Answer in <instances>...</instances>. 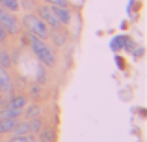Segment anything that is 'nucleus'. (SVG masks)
Listing matches in <instances>:
<instances>
[{"mask_svg": "<svg viewBox=\"0 0 147 142\" xmlns=\"http://www.w3.org/2000/svg\"><path fill=\"white\" fill-rule=\"evenodd\" d=\"M26 43H28L32 54L39 60V64H43L45 67H56L58 64V56H56V51H54L52 45H49L45 39H39L37 36H34L32 32H26Z\"/></svg>", "mask_w": 147, "mask_h": 142, "instance_id": "1", "label": "nucleus"}, {"mask_svg": "<svg viewBox=\"0 0 147 142\" xmlns=\"http://www.w3.org/2000/svg\"><path fill=\"white\" fill-rule=\"evenodd\" d=\"M21 21V26L26 30V32H32L34 36H37L39 39H49V34H50V28L47 24H45L43 21H41L39 17H37L36 13H26L22 19H19Z\"/></svg>", "mask_w": 147, "mask_h": 142, "instance_id": "2", "label": "nucleus"}, {"mask_svg": "<svg viewBox=\"0 0 147 142\" xmlns=\"http://www.w3.org/2000/svg\"><path fill=\"white\" fill-rule=\"evenodd\" d=\"M0 26H2L9 36H19L21 30H22L21 21L15 17V13L6 11V10H2V7H0Z\"/></svg>", "mask_w": 147, "mask_h": 142, "instance_id": "3", "label": "nucleus"}, {"mask_svg": "<svg viewBox=\"0 0 147 142\" xmlns=\"http://www.w3.org/2000/svg\"><path fill=\"white\" fill-rule=\"evenodd\" d=\"M36 15L45 22V24L49 26L50 30H58V28H61V22L58 21V17L54 15V11H52V7H50V4H47V6H45L43 2L37 4V6H36Z\"/></svg>", "mask_w": 147, "mask_h": 142, "instance_id": "4", "label": "nucleus"}, {"mask_svg": "<svg viewBox=\"0 0 147 142\" xmlns=\"http://www.w3.org/2000/svg\"><path fill=\"white\" fill-rule=\"evenodd\" d=\"M54 11V15L58 17V21L61 22V26H69L73 22V13L69 7H63V6H50Z\"/></svg>", "mask_w": 147, "mask_h": 142, "instance_id": "5", "label": "nucleus"}, {"mask_svg": "<svg viewBox=\"0 0 147 142\" xmlns=\"http://www.w3.org/2000/svg\"><path fill=\"white\" fill-rule=\"evenodd\" d=\"M43 114V105L41 103H30L22 109V114L21 116H24V120H32V118H37Z\"/></svg>", "mask_w": 147, "mask_h": 142, "instance_id": "6", "label": "nucleus"}, {"mask_svg": "<svg viewBox=\"0 0 147 142\" xmlns=\"http://www.w3.org/2000/svg\"><path fill=\"white\" fill-rule=\"evenodd\" d=\"M69 34L67 32H61V28H58V30H50V34H49V39L50 43L54 45V47H65V43H67V39H69Z\"/></svg>", "mask_w": 147, "mask_h": 142, "instance_id": "7", "label": "nucleus"}, {"mask_svg": "<svg viewBox=\"0 0 147 142\" xmlns=\"http://www.w3.org/2000/svg\"><path fill=\"white\" fill-rule=\"evenodd\" d=\"M13 88V79L9 75V69L0 67V94H9Z\"/></svg>", "mask_w": 147, "mask_h": 142, "instance_id": "8", "label": "nucleus"}, {"mask_svg": "<svg viewBox=\"0 0 147 142\" xmlns=\"http://www.w3.org/2000/svg\"><path fill=\"white\" fill-rule=\"evenodd\" d=\"M36 139H37V142H54L56 140V131H54V127H50V125H43V127L37 131Z\"/></svg>", "mask_w": 147, "mask_h": 142, "instance_id": "9", "label": "nucleus"}, {"mask_svg": "<svg viewBox=\"0 0 147 142\" xmlns=\"http://www.w3.org/2000/svg\"><path fill=\"white\" fill-rule=\"evenodd\" d=\"M19 118H0V135H11Z\"/></svg>", "mask_w": 147, "mask_h": 142, "instance_id": "10", "label": "nucleus"}, {"mask_svg": "<svg viewBox=\"0 0 147 142\" xmlns=\"http://www.w3.org/2000/svg\"><path fill=\"white\" fill-rule=\"evenodd\" d=\"M28 105V95H11V99H9V103H7V107H11V109H15V110H22L24 107Z\"/></svg>", "mask_w": 147, "mask_h": 142, "instance_id": "11", "label": "nucleus"}, {"mask_svg": "<svg viewBox=\"0 0 147 142\" xmlns=\"http://www.w3.org/2000/svg\"><path fill=\"white\" fill-rule=\"evenodd\" d=\"M0 67H4V69H11L13 67V58H11L9 51L4 47H0Z\"/></svg>", "mask_w": 147, "mask_h": 142, "instance_id": "12", "label": "nucleus"}, {"mask_svg": "<svg viewBox=\"0 0 147 142\" xmlns=\"http://www.w3.org/2000/svg\"><path fill=\"white\" fill-rule=\"evenodd\" d=\"M0 7L6 11H11V13H17L21 10V2L19 0H0Z\"/></svg>", "mask_w": 147, "mask_h": 142, "instance_id": "13", "label": "nucleus"}, {"mask_svg": "<svg viewBox=\"0 0 147 142\" xmlns=\"http://www.w3.org/2000/svg\"><path fill=\"white\" fill-rule=\"evenodd\" d=\"M43 125H45V122H43V118H41V116L28 120V127H30V133H32V135H37V131H39Z\"/></svg>", "mask_w": 147, "mask_h": 142, "instance_id": "14", "label": "nucleus"}, {"mask_svg": "<svg viewBox=\"0 0 147 142\" xmlns=\"http://www.w3.org/2000/svg\"><path fill=\"white\" fill-rule=\"evenodd\" d=\"M6 142H37L36 135L28 133V135H11Z\"/></svg>", "mask_w": 147, "mask_h": 142, "instance_id": "15", "label": "nucleus"}, {"mask_svg": "<svg viewBox=\"0 0 147 142\" xmlns=\"http://www.w3.org/2000/svg\"><path fill=\"white\" fill-rule=\"evenodd\" d=\"M43 86H39V84H30V88H28V97H32V99H41L43 97Z\"/></svg>", "mask_w": 147, "mask_h": 142, "instance_id": "16", "label": "nucleus"}, {"mask_svg": "<svg viewBox=\"0 0 147 142\" xmlns=\"http://www.w3.org/2000/svg\"><path fill=\"white\" fill-rule=\"evenodd\" d=\"M21 114H22V110H15L11 107H4L0 110V118H21Z\"/></svg>", "mask_w": 147, "mask_h": 142, "instance_id": "17", "label": "nucleus"}, {"mask_svg": "<svg viewBox=\"0 0 147 142\" xmlns=\"http://www.w3.org/2000/svg\"><path fill=\"white\" fill-rule=\"evenodd\" d=\"M28 133H30V127H28V120H26V122H17L11 135H28Z\"/></svg>", "mask_w": 147, "mask_h": 142, "instance_id": "18", "label": "nucleus"}, {"mask_svg": "<svg viewBox=\"0 0 147 142\" xmlns=\"http://www.w3.org/2000/svg\"><path fill=\"white\" fill-rule=\"evenodd\" d=\"M123 36H125V34H121V36H114V37H112V41H110V49H112L114 52L123 51Z\"/></svg>", "mask_w": 147, "mask_h": 142, "instance_id": "19", "label": "nucleus"}, {"mask_svg": "<svg viewBox=\"0 0 147 142\" xmlns=\"http://www.w3.org/2000/svg\"><path fill=\"white\" fill-rule=\"evenodd\" d=\"M123 51H127V52H132L134 51V41L130 39V36H123Z\"/></svg>", "mask_w": 147, "mask_h": 142, "instance_id": "20", "label": "nucleus"}, {"mask_svg": "<svg viewBox=\"0 0 147 142\" xmlns=\"http://www.w3.org/2000/svg\"><path fill=\"white\" fill-rule=\"evenodd\" d=\"M43 4H50V6H63L69 7V0H41Z\"/></svg>", "mask_w": 147, "mask_h": 142, "instance_id": "21", "label": "nucleus"}, {"mask_svg": "<svg viewBox=\"0 0 147 142\" xmlns=\"http://www.w3.org/2000/svg\"><path fill=\"white\" fill-rule=\"evenodd\" d=\"M7 36H9V34H7L6 30L0 26V43H6V41H7Z\"/></svg>", "mask_w": 147, "mask_h": 142, "instance_id": "22", "label": "nucleus"}, {"mask_svg": "<svg viewBox=\"0 0 147 142\" xmlns=\"http://www.w3.org/2000/svg\"><path fill=\"white\" fill-rule=\"evenodd\" d=\"M0 137H2V135H0Z\"/></svg>", "mask_w": 147, "mask_h": 142, "instance_id": "23", "label": "nucleus"}]
</instances>
